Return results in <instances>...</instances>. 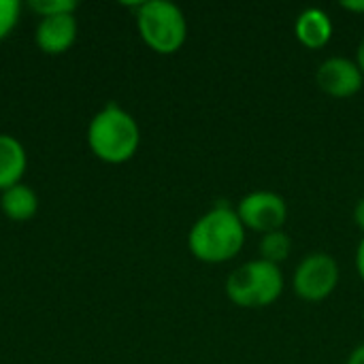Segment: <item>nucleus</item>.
I'll return each instance as SVG.
<instances>
[{
  "label": "nucleus",
  "mask_w": 364,
  "mask_h": 364,
  "mask_svg": "<svg viewBox=\"0 0 364 364\" xmlns=\"http://www.w3.org/2000/svg\"><path fill=\"white\" fill-rule=\"evenodd\" d=\"M354 222H356V226L364 232V198L358 200V205L354 209Z\"/></svg>",
  "instance_id": "17"
},
{
  "label": "nucleus",
  "mask_w": 364,
  "mask_h": 364,
  "mask_svg": "<svg viewBox=\"0 0 364 364\" xmlns=\"http://www.w3.org/2000/svg\"><path fill=\"white\" fill-rule=\"evenodd\" d=\"M356 271H358V277L364 282V239L358 243V250H356Z\"/></svg>",
  "instance_id": "15"
},
{
  "label": "nucleus",
  "mask_w": 364,
  "mask_h": 364,
  "mask_svg": "<svg viewBox=\"0 0 364 364\" xmlns=\"http://www.w3.org/2000/svg\"><path fill=\"white\" fill-rule=\"evenodd\" d=\"M235 211L245 228L260 235L284 230V224L288 220L286 200L277 192H269V190H258L243 196Z\"/></svg>",
  "instance_id": "6"
},
{
  "label": "nucleus",
  "mask_w": 364,
  "mask_h": 364,
  "mask_svg": "<svg viewBox=\"0 0 364 364\" xmlns=\"http://www.w3.org/2000/svg\"><path fill=\"white\" fill-rule=\"evenodd\" d=\"M320 90L333 98H350L358 94L364 85V75L358 64L348 58H328L316 73Z\"/></svg>",
  "instance_id": "7"
},
{
  "label": "nucleus",
  "mask_w": 364,
  "mask_h": 364,
  "mask_svg": "<svg viewBox=\"0 0 364 364\" xmlns=\"http://www.w3.org/2000/svg\"><path fill=\"white\" fill-rule=\"evenodd\" d=\"M136 28L145 45L162 55L179 51L188 36L183 11L168 0L141 2L136 9Z\"/></svg>",
  "instance_id": "4"
},
{
  "label": "nucleus",
  "mask_w": 364,
  "mask_h": 364,
  "mask_svg": "<svg viewBox=\"0 0 364 364\" xmlns=\"http://www.w3.org/2000/svg\"><path fill=\"white\" fill-rule=\"evenodd\" d=\"M0 207H2V211H4V215L9 220H13V222H28L30 218L36 215L38 198H36L32 188H28L23 183H17V186H13V188L2 192Z\"/></svg>",
  "instance_id": "11"
},
{
  "label": "nucleus",
  "mask_w": 364,
  "mask_h": 364,
  "mask_svg": "<svg viewBox=\"0 0 364 364\" xmlns=\"http://www.w3.org/2000/svg\"><path fill=\"white\" fill-rule=\"evenodd\" d=\"M341 9H346L350 13H364V0H346V2H341Z\"/></svg>",
  "instance_id": "16"
},
{
  "label": "nucleus",
  "mask_w": 364,
  "mask_h": 364,
  "mask_svg": "<svg viewBox=\"0 0 364 364\" xmlns=\"http://www.w3.org/2000/svg\"><path fill=\"white\" fill-rule=\"evenodd\" d=\"M258 250H260V260H267V262L279 267L284 260H288V256L292 252L290 235L284 232V230H275V232L262 235Z\"/></svg>",
  "instance_id": "12"
},
{
  "label": "nucleus",
  "mask_w": 364,
  "mask_h": 364,
  "mask_svg": "<svg viewBox=\"0 0 364 364\" xmlns=\"http://www.w3.org/2000/svg\"><path fill=\"white\" fill-rule=\"evenodd\" d=\"M26 151L15 136L0 134V190L17 186L26 171Z\"/></svg>",
  "instance_id": "10"
},
{
  "label": "nucleus",
  "mask_w": 364,
  "mask_h": 364,
  "mask_svg": "<svg viewBox=\"0 0 364 364\" xmlns=\"http://www.w3.org/2000/svg\"><path fill=\"white\" fill-rule=\"evenodd\" d=\"M77 38V19L73 13L43 17L36 26V45L49 55H60L73 47Z\"/></svg>",
  "instance_id": "8"
},
{
  "label": "nucleus",
  "mask_w": 364,
  "mask_h": 364,
  "mask_svg": "<svg viewBox=\"0 0 364 364\" xmlns=\"http://www.w3.org/2000/svg\"><path fill=\"white\" fill-rule=\"evenodd\" d=\"M284 292V275L277 264L250 260L235 269L226 279V296L243 309H262L273 305Z\"/></svg>",
  "instance_id": "3"
},
{
  "label": "nucleus",
  "mask_w": 364,
  "mask_h": 364,
  "mask_svg": "<svg viewBox=\"0 0 364 364\" xmlns=\"http://www.w3.org/2000/svg\"><path fill=\"white\" fill-rule=\"evenodd\" d=\"M19 2L17 0H0V41L15 28L19 19Z\"/></svg>",
  "instance_id": "14"
},
{
  "label": "nucleus",
  "mask_w": 364,
  "mask_h": 364,
  "mask_svg": "<svg viewBox=\"0 0 364 364\" xmlns=\"http://www.w3.org/2000/svg\"><path fill=\"white\" fill-rule=\"evenodd\" d=\"M356 64H358L360 73L364 75V38L360 41V45H358V53H356Z\"/></svg>",
  "instance_id": "19"
},
{
  "label": "nucleus",
  "mask_w": 364,
  "mask_h": 364,
  "mask_svg": "<svg viewBox=\"0 0 364 364\" xmlns=\"http://www.w3.org/2000/svg\"><path fill=\"white\" fill-rule=\"evenodd\" d=\"M245 245V226L235 209L224 205L200 215L188 235L190 254L205 264H222L239 256Z\"/></svg>",
  "instance_id": "1"
},
{
  "label": "nucleus",
  "mask_w": 364,
  "mask_h": 364,
  "mask_svg": "<svg viewBox=\"0 0 364 364\" xmlns=\"http://www.w3.org/2000/svg\"><path fill=\"white\" fill-rule=\"evenodd\" d=\"M299 43L307 49H322L333 36V21L322 9H305L294 23Z\"/></svg>",
  "instance_id": "9"
},
{
  "label": "nucleus",
  "mask_w": 364,
  "mask_h": 364,
  "mask_svg": "<svg viewBox=\"0 0 364 364\" xmlns=\"http://www.w3.org/2000/svg\"><path fill=\"white\" fill-rule=\"evenodd\" d=\"M346 364H364V343L363 346H358V348L350 354V358H348V363Z\"/></svg>",
  "instance_id": "18"
},
{
  "label": "nucleus",
  "mask_w": 364,
  "mask_h": 364,
  "mask_svg": "<svg viewBox=\"0 0 364 364\" xmlns=\"http://www.w3.org/2000/svg\"><path fill=\"white\" fill-rule=\"evenodd\" d=\"M30 9L38 13L41 17H51V15H62V13H75L77 2L75 0H32Z\"/></svg>",
  "instance_id": "13"
},
{
  "label": "nucleus",
  "mask_w": 364,
  "mask_h": 364,
  "mask_svg": "<svg viewBox=\"0 0 364 364\" xmlns=\"http://www.w3.org/2000/svg\"><path fill=\"white\" fill-rule=\"evenodd\" d=\"M294 292L309 303L328 299L339 284V264L331 254L314 252L301 260L294 273Z\"/></svg>",
  "instance_id": "5"
},
{
  "label": "nucleus",
  "mask_w": 364,
  "mask_h": 364,
  "mask_svg": "<svg viewBox=\"0 0 364 364\" xmlns=\"http://www.w3.org/2000/svg\"><path fill=\"white\" fill-rule=\"evenodd\" d=\"M87 143L94 156L102 162L122 164L136 154L141 143V130L136 119L128 111H124L115 102H109L90 122Z\"/></svg>",
  "instance_id": "2"
}]
</instances>
